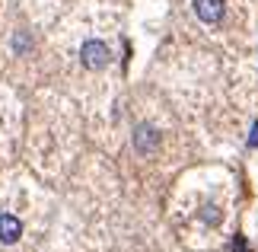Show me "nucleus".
<instances>
[{
	"label": "nucleus",
	"mask_w": 258,
	"mask_h": 252,
	"mask_svg": "<svg viewBox=\"0 0 258 252\" xmlns=\"http://www.w3.org/2000/svg\"><path fill=\"white\" fill-rule=\"evenodd\" d=\"M195 13H198L201 23L214 26V23L223 19V0H195Z\"/></svg>",
	"instance_id": "obj_2"
},
{
	"label": "nucleus",
	"mask_w": 258,
	"mask_h": 252,
	"mask_svg": "<svg viewBox=\"0 0 258 252\" xmlns=\"http://www.w3.org/2000/svg\"><path fill=\"white\" fill-rule=\"evenodd\" d=\"M249 147H258V125L252 128V134H249Z\"/></svg>",
	"instance_id": "obj_5"
},
{
	"label": "nucleus",
	"mask_w": 258,
	"mask_h": 252,
	"mask_svg": "<svg viewBox=\"0 0 258 252\" xmlns=\"http://www.w3.org/2000/svg\"><path fill=\"white\" fill-rule=\"evenodd\" d=\"M134 147H137V154H150V150H156V131L150 125H141L134 131Z\"/></svg>",
	"instance_id": "obj_4"
},
{
	"label": "nucleus",
	"mask_w": 258,
	"mask_h": 252,
	"mask_svg": "<svg viewBox=\"0 0 258 252\" xmlns=\"http://www.w3.org/2000/svg\"><path fill=\"white\" fill-rule=\"evenodd\" d=\"M80 58H83V64L86 67H105L108 64V48H105V42H99V38H89V42H83V48H80Z\"/></svg>",
	"instance_id": "obj_1"
},
{
	"label": "nucleus",
	"mask_w": 258,
	"mask_h": 252,
	"mask_svg": "<svg viewBox=\"0 0 258 252\" xmlns=\"http://www.w3.org/2000/svg\"><path fill=\"white\" fill-rule=\"evenodd\" d=\"M23 236V224H19V217L13 214H0V243H16V239Z\"/></svg>",
	"instance_id": "obj_3"
}]
</instances>
